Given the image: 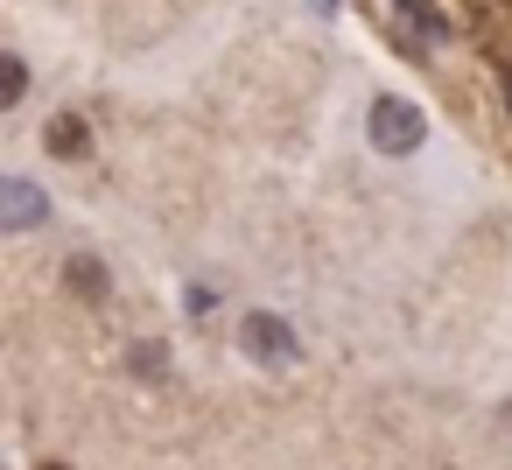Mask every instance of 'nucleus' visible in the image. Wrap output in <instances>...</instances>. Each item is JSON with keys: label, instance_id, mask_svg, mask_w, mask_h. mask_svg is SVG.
Here are the masks:
<instances>
[{"label": "nucleus", "instance_id": "1", "mask_svg": "<svg viewBox=\"0 0 512 470\" xmlns=\"http://www.w3.org/2000/svg\"><path fill=\"white\" fill-rule=\"evenodd\" d=\"M428 141V120L414 99H372V148L379 155H414Z\"/></svg>", "mask_w": 512, "mask_h": 470}, {"label": "nucleus", "instance_id": "2", "mask_svg": "<svg viewBox=\"0 0 512 470\" xmlns=\"http://www.w3.org/2000/svg\"><path fill=\"white\" fill-rule=\"evenodd\" d=\"M239 344H246L260 365H288V358H295V330H288L281 316H246V323H239Z\"/></svg>", "mask_w": 512, "mask_h": 470}, {"label": "nucleus", "instance_id": "3", "mask_svg": "<svg viewBox=\"0 0 512 470\" xmlns=\"http://www.w3.org/2000/svg\"><path fill=\"white\" fill-rule=\"evenodd\" d=\"M43 141H50V155H85V148H92V134H85L78 113H57V120L43 127Z\"/></svg>", "mask_w": 512, "mask_h": 470}, {"label": "nucleus", "instance_id": "4", "mask_svg": "<svg viewBox=\"0 0 512 470\" xmlns=\"http://www.w3.org/2000/svg\"><path fill=\"white\" fill-rule=\"evenodd\" d=\"M36 218H43V197L29 183H8V232H29Z\"/></svg>", "mask_w": 512, "mask_h": 470}, {"label": "nucleus", "instance_id": "5", "mask_svg": "<svg viewBox=\"0 0 512 470\" xmlns=\"http://www.w3.org/2000/svg\"><path fill=\"white\" fill-rule=\"evenodd\" d=\"M393 8H400V15H407V22H414L421 36H442V29H449V22H442V15L428 8V0H393Z\"/></svg>", "mask_w": 512, "mask_h": 470}, {"label": "nucleus", "instance_id": "6", "mask_svg": "<svg viewBox=\"0 0 512 470\" xmlns=\"http://www.w3.org/2000/svg\"><path fill=\"white\" fill-rule=\"evenodd\" d=\"M29 92V71H22V57H8V99H22Z\"/></svg>", "mask_w": 512, "mask_h": 470}, {"label": "nucleus", "instance_id": "7", "mask_svg": "<svg viewBox=\"0 0 512 470\" xmlns=\"http://www.w3.org/2000/svg\"><path fill=\"white\" fill-rule=\"evenodd\" d=\"M71 281H78L85 295H99V267H92V260H78V267H71Z\"/></svg>", "mask_w": 512, "mask_h": 470}, {"label": "nucleus", "instance_id": "8", "mask_svg": "<svg viewBox=\"0 0 512 470\" xmlns=\"http://www.w3.org/2000/svg\"><path fill=\"white\" fill-rule=\"evenodd\" d=\"M505 106H512V78H505Z\"/></svg>", "mask_w": 512, "mask_h": 470}, {"label": "nucleus", "instance_id": "9", "mask_svg": "<svg viewBox=\"0 0 512 470\" xmlns=\"http://www.w3.org/2000/svg\"><path fill=\"white\" fill-rule=\"evenodd\" d=\"M43 470H57V463H43Z\"/></svg>", "mask_w": 512, "mask_h": 470}]
</instances>
